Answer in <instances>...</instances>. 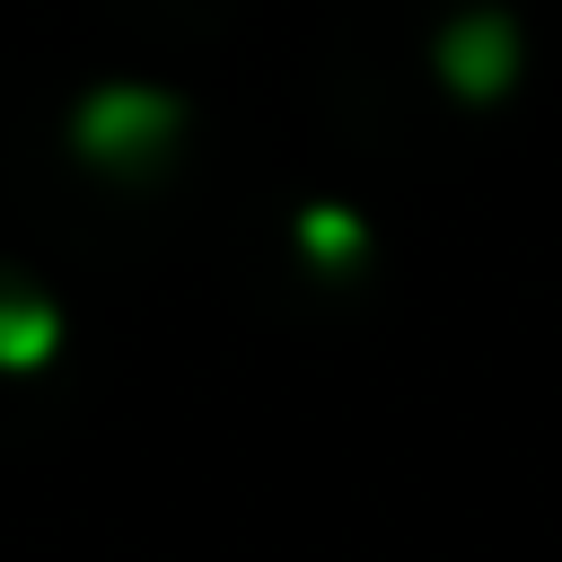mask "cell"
Instances as JSON below:
<instances>
[{"instance_id":"6da1fadb","label":"cell","mask_w":562,"mask_h":562,"mask_svg":"<svg viewBox=\"0 0 562 562\" xmlns=\"http://www.w3.org/2000/svg\"><path fill=\"white\" fill-rule=\"evenodd\" d=\"M167 123H176V114H167L158 97H97V105L79 114V140H88L97 158H132V149H149Z\"/></svg>"},{"instance_id":"7a4b0ae2","label":"cell","mask_w":562,"mask_h":562,"mask_svg":"<svg viewBox=\"0 0 562 562\" xmlns=\"http://www.w3.org/2000/svg\"><path fill=\"white\" fill-rule=\"evenodd\" d=\"M53 351V307L35 299H0V369H26Z\"/></svg>"}]
</instances>
